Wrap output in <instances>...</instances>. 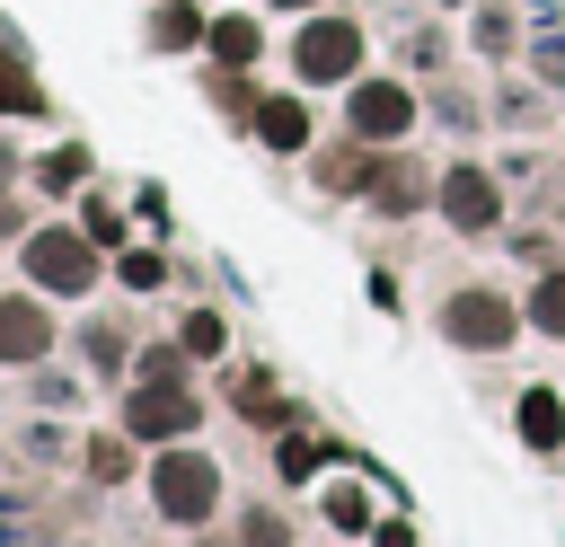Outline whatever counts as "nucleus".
Instances as JSON below:
<instances>
[{
  "label": "nucleus",
  "instance_id": "nucleus-9",
  "mask_svg": "<svg viewBox=\"0 0 565 547\" xmlns=\"http://www.w3.org/2000/svg\"><path fill=\"white\" fill-rule=\"evenodd\" d=\"M212 53H221V62H247V53H256V26H247V18H221V26H212Z\"/></svg>",
  "mask_w": 565,
  "mask_h": 547
},
{
  "label": "nucleus",
  "instance_id": "nucleus-14",
  "mask_svg": "<svg viewBox=\"0 0 565 547\" xmlns=\"http://www.w3.org/2000/svg\"><path fill=\"white\" fill-rule=\"evenodd\" d=\"M274 9H309V0H274Z\"/></svg>",
  "mask_w": 565,
  "mask_h": 547
},
{
  "label": "nucleus",
  "instance_id": "nucleus-2",
  "mask_svg": "<svg viewBox=\"0 0 565 547\" xmlns=\"http://www.w3.org/2000/svg\"><path fill=\"white\" fill-rule=\"evenodd\" d=\"M26 265H35V282H53V291H88V282H97V256H88V238H71V229H44V238L26 247Z\"/></svg>",
  "mask_w": 565,
  "mask_h": 547
},
{
  "label": "nucleus",
  "instance_id": "nucleus-8",
  "mask_svg": "<svg viewBox=\"0 0 565 547\" xmlns=\"http://www.w3.org/2000/svg\"><path fill=\"white\" fill-rule=\"evenodd\" d=\"M256 132H265V141H274V150H300V141H309V115H300V106H291V97H274V106H265V115H256Z\"/></svg>",
  "mask_w": 565,
  "mask_h": 547
},
{
  "label": "nucleus",
  "instance_id": "nucleus-13",
  "mask_svg": "<svg viewBox=\"0 0 565 547\" xmlns=\"http://www.w3.org/2000/svg\"><path fill=\"white\" fill-rule=\"evenodd\" d=\"M0 106H26V79L18 71H0Z\"/></svg>",
  "mask_w": 565,
  "mask_h": 547
},
{
  "label": "nucleus",
  "instance_id": "nucleus-5",
  "mask_svg": "<svg viewBox=\"0 0 565 547\" xmlns=\"http://www.w3.org/2000/svg\"><path fill=\"white\" fill-rule=\"evenodd\" d=\"M450 335H459V344H503V335H512V309H503L494 291H459V300H450Z\"/></svg>",
  "mask_w": 565,
  "mask_h": 547
},
{
  "label": "nucleus",
  "instance_id": "nucleus-7",
  "mask_svg": "<svg viewBox=\"0 0 565 547\" xmlns=\"http://www.w3.org/2000/svg\"><path fill=\"white\" fill-rule=\"evenodd\" d=\"M441 212H450L459 229H486V221H494V185H486L477 168H459V176L441 185Z\"/></svg>",
  "mask_w": 565,
  "mask_h": 547
},
{
  "label": "nucleus",
  "instance_id": "nucleus-12",
  "mask_svg": "<svg viewBox=\"0 0 565 547\" xmlns=\"http://www.w3.org/2000/svg\"><path fill=\"white\" fill-rule=\"evenodd\" d=\"M185 344L194 353H221V318H185Z\"/></svg>",
  "mask_w": 565,
  "mask_h": 547
},
{
  "label": "nucleus",
  "instance_id": "nucleus-4",
  "mask_svg": "<svg viewBox=\"0 0 565 547\" xmlns=\"http://www.w3.org/2000/svg\"><path fill=\"white\" fill-rule=\"evenodd\" d=\"M353 132H362V141H397V132H406V88L362 79V88H353Z\"/></svg>",
  "mask_w": 565,
  "mask_h": 547
},
{
  "label": "nucleus",
  "instance_id": "nucleus-1",
  "mask_svg": "<svg viewBox=\"0 0 565 547\" xmlns=\"http://www.w3.org/2000/svg\"><path fill=\"white\" fill-rule=\"evenodd\" d=\"M300 79H353V62H362V35L344 26V18H318L309 35H300Z\"/></svg>",
  "mask_w": 565,
  "mask_h": 547
},
{
  "label": "nucleus",
  "instance_id": "nucleus-11",
  "mask_svg": "<svg viewBox=\"0 0 565 547\" xmlns=\"http://www.w3.org/2000/svg\"><path fill=\"white\" fill-rule=\"evenodd\" d=\"M539 326H547V335H565V274H547V282H539Z\"/></svg>",
  "mask_w": 565,
  "mask_h": 547
},
{
  "label": "nucleus",
  "instance_id": "nucleus-10",
  "mask_svg": "<svg viewBox=\"0 0 565 547\" xmlns=\"http://www.w3.org/2000/svg\"><path fill=\"white\" fill-rule=\"evenodd\" d=\"M521 432H530V441H556V397H547V388L521 406Z\"/></svg>",
  "mask_w": 565,
  "mask_h": 547
},
{
  "label": "nucleus",
  "instance_id": "nucleus-3",
  "mask_svg": "<svg viewBox=\"0 0 565 547\" xmlns=\"http://www.w3.org/2000/svg\"><path fill=\"white\" fill-rule=\"evenodd\" d=\"M150 485H159V503H168L177 521H203V512H212V494H221V476H212L203 459H159V476H150Z\"/></svg>",
  "mask_w": 565,
  "mask_h": 547
},
{
  "label": "nucleus",
  "instance_id": "nucleus-6",
  "mask_svg": "<svg viewBox=\"0 0 565 547\" xmlns=\"http://www.w3.org/2000/svg\"><path fill=\"white\" fill-rule=\"evenodd\" d=\"M44 309H26V300H0V362H35L44 353Z\"/></svg>",
  "mask_w": 565,
  "mask_h": 547
}]
</instances>
